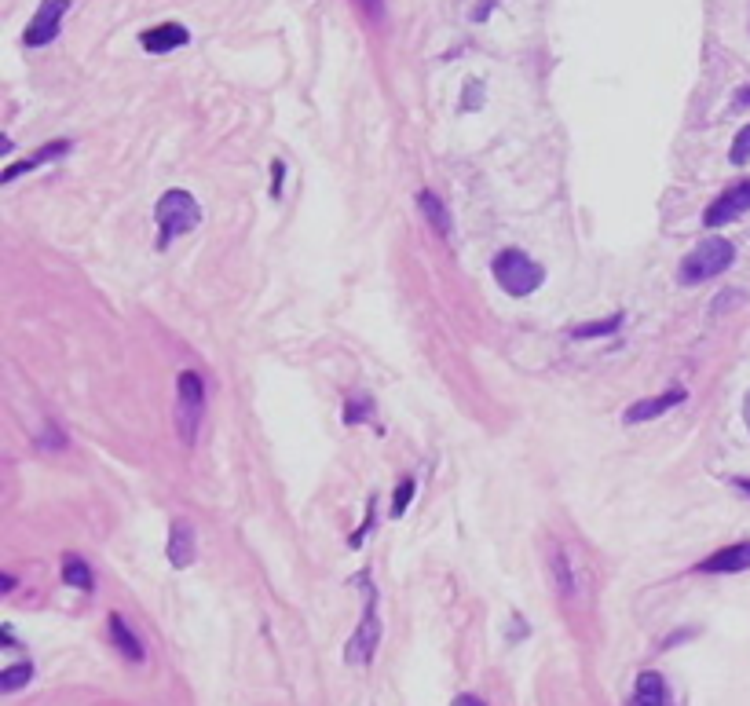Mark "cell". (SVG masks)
I'll return each instance as SVG.
<instances>
[{
  "instance_id": "obj_1",
  "label": "cell",
  "mask_w": 750,
  "mask_h": 706,
  "mask_svg": "<svg viewBox=\"0 0 750 706\" xmlns=\"http://www.w3.org/2000/svg\"><path fill=\"white\" fill-rule=\"evenodd\" d=\"M355 586L363 589V622H359V630L352 633V641L344 648V659L352 666H366L374 659L377 641H381V615H377V586L370 582V571H359Z\"/></svg>"
},
{
  "instance_id": "obj_2",
  "label": "cell",
  "mask_w": 750,
  "mask_h": 706,
  "mask_svg": "<svg viewBox=\"0 0 750 706\" xmlns=\"http://www.w3.org/2000/svg\"><path fill=\"white\" fill-rule=\"evenodd\" d=\"M491 271H494V279H498V286H502L509 297H531V293L546 282V268H542L538 260L527 257L524 249H502V253L494 257Z\"/></svg>"
},
{
  "instance_id": "obj_3",
  "label": "cell",
  "mask_w": 750,
  "mask_h": 706,
  "mask_svg": "<svg viewBox=\"0 0 750 706\" xmlns=\"http://www.w3.org/2000/svg\"><path fill=\"white\" fill-rule=\"evenodd\" d=\"M154 220L161 227L158 246H169L172 238L191 235L194 227L202 224V205L194 202L191 191H165L158 198V209H154Z\"/></svg>"
},
{
  "instance_id": "obj_4",
  "label": "cell",
  "mask_w": 750,
  "mask_h": 706,
  "mask_svg": "<svg viewBox=\"0 0 750 706\" xmlns=\"http://www.w3.org/2000/svg\"><path fill=\"white\" fill-rule=\"evenodd\" d=\"M732 260H736V246L729 238H703L681 264V282L699 286V282L718 279V275H725L732 268Z\"/></svg>"
},
{
  "instance_id": "obj_5",
  "label": "cell",
  "mask_w": 750,
  "mask_h": 706,
  "mask_svg": "<svg viewBox=\"0 0 750 706\" xmlns=\"http://www.w3.org/2000/svg\"><path fill=\"white\" fill-rule=\"evenodd\" d=\"M205 414V385L194 370H183L180 385H176V428H180L183 443L198 439V425Z\"/></svg>"
},
{
  "instance_id": "obj_6",
  "label": "cell",
  "mask_w": 750,
  "mask_h": 706,
  "mask_svg": "<svg viewBox=\"0 0 750 706\" xmlns=\"http://www.w3.org/2000/svg\"><path fill=\"white\" fill-rule=\"evenodd\" d=\"M66 11H70V0H41V8H37V15L30 19V26H26V37H22V41L30 44V48H44V44H52L55 37H59V30H63Z\"/></svg>"
},
{
  "instance_id": "obj_7",
  "label": "cell",
  "mask_w": 750,
  "mask_h": 706,
  "mask_svg": "<svg viewBox=\"0 0 750 706\" xmlns=\"http://www.w3.org/2000/svg\"><path fill=\"white\" fill-rule=\"evenodd\" d=\"M743 213H750V180L732 183L721 198H714V205H710L707 216H703V224L725 227V224H732V220H740Z\"/></svg>"
},
{
  "instance_id": "obj_8",
  "label": "cell",
  "mask_w": 750,
  "mask_h": 706,
  "mask_svg": "<svg viewBox=\"0 0 750 706\" xmlns=\"http://www.w3.org/2000/svg\"><path fill=\"white\" fill-rule=\"evenodd\" d=\"M586 571H582V564L575 557H571V549H553V582H557L560 597L568 600H579L582 589H586Z\"/></svg>"
},
{
  "instance_id": "obj_9",
  "label": "cell",
  "mask_w": 750,
  "mask_h": 706,
  "mask_svg": "<svg viewBox=\"0 0 750 706\" xmlns=\"http://www.w3.org/2000/svg\"><path fill=\"white\" fill-rule=\"evenodd\" d=\"M696 571H703V575H736V571H750V542H736V546L718 549V553L703 560Z\"/></svg>"
},
{
  "instance_id": "obj_10",
  "label": "cell",
  "mask_w": 750,
  "mask_h": 706,
  "mask_svg": "<svg viewBox=\"0 0 750 706\" xmlns=\"http://www.w3.org/2000/svg\"><path fill=\"white\" fill-rule=\"evenodd\" d=\"M187 41H191V33H187V26H180V22H161L154 30L140 33L143 52H150V55L176 52V48H183Z\"/></svg>"
},
{
  "instance_id": "obj_11",
  "label": "cell",
  "mask_w": 750,
  "mask_h": 706,
  "mask_svg": "<svg viewBox=\"0 0 750 706\" xmlns=\"http://www.w3.org/2000/svg\"><path fill=\"white\" fill-rule=\"evenodd\" d=\"M198 557V538H194L191 520H172L169 527V564L172 567H191Z\"/></svg>"
},
{
  "instance_id": "obj_12",
  "label": "cell",
  "mask_w": 750,
  "mask_h": 706,
  "mask_svg": "<svg viewBox=\"0 0 750 706\" xmlns=\"http://www.w3.org/2000/svg\"><path fill=\"white\" fill-rule=\"evenodd\" d=\"M685 399H688L685 388H670V392H663V396L641 399V403H633V407L626 410V425H641V421L659 418V414H666V410H674L677 403H685Z\"/></svg>"
},
{
  "instance_id": "obj_13",
  "label": "cell",
  "mask_w": 750,
  "mask_h": 706,
  "mask_svg": "<svg viewBox=\"0 0 750 706\" xmlns=\"http://www.w3.org/2000/svg\"><path fill=\"white\" fill-rule=\"evenodd\" d=\"M626 706H674V696H670V688H666L663 674H655V670H644L641 677H637V685H633V696Z\"/></svg>"
},
{
  "instance_id": "obj_14",
  "label": "cell",
  "mask_w": 750,
  "mask_h": 706,
  "mask_svg": "<svg viewBox=\"0 0 750 706\" xmlns=\"http://www.w3.org/2000/svg\"><path fill=\"white\" fill-rule=\"evenodd\" d=\"M66 150H70V140L44 143L41 150H33L30 158H22V161H15V165H8V169H4V176H0V180H4V183H11V180H19L22 172H37V169H41V165H48V161L63 158Z\"/></svg>"
},
{
  "instance_id": "obj_15",
  "label": "cell",
  "mask_w": 750,
  "mask_h": 706,
  "mask_svg": "<svg viewBox=\"0 0 750 706\" xmlns=\"http://www.w3.org/2000/svg\"><path fill=\"white\" fill-rule=\"evenodd\" d=\"M107 630H110V641H114V648H118L129 663H143V644H140V637L129 630V622L121 619V615H110L107 619Z\"/></svg>"
},
{
  "instance_id": "obj_16",
  "label": "cell",
  "mask_w": 750,
  "mask_h": 706,
  "mask_svg": "<svg viewBox=\"0 0 750 706\" xmlns=\"http://www.w3.org/2000/svg\"><path fill=\"white\" fill-rule=\"evenodd\" d=\"M418 205L421 213H425V220H429L432 227H436V235L440 238H450V227H454V220H450V209L440 202V194L432 191H421L418 194Z\"/></svg>"
},
{
  "instance_id": "obj_17",
  "label": "cell",
  "mask_w": 750,
  "mask_h": 706,
  "mask_svg": "<svg viewBox=\"0 0 750 706\" xmlns=\"http://www.w3.org/2000/svg\"><path fill=\"white\" fill-rule=\"evenodd\" d=\"M63 578H66V586L85 589V593H92V586H96V578H92V567H88L81 557H74V553L63 560Z\"/></svg>"
},
{
  "instance_id": "obj_18",
  "label": "cell",
  "mask_w": 750,
  "mask_h": 706,
  "mask_svg": "<svg viewBox=\"0 0 750 706\" xmlns=\"http://www.w3.org/2000/svg\"><path fill=\"white\" fill-rule=\"evenodd\" d=\"M33 681V663H15L0 674V692H19L22 685Z\"/></svg>"
},
{
  "instance_id": "obj_19",
  "label": "cell",
  "mask_w": 750,
  "mask_h": 706,
  "mask_svg": "<svg viewBox=\"0 0 750 706\" xmlns=\"http://www.w3.org/2000/svg\"><path fill=\"white\" fill-rule=\"evenodd\" d=\"M374 414V403L370 396H348L344 399V425H363Z\"/></svg>"
},
{
  "instance_id": "obj_20",
  "label": "cell",
  "mask_w": 750,
  "mask_h": 706,
  "mask_svg": "<svg viewBox=\"0 0 750 706\" xmlns=\"http://www.w3.org/2000/svg\"><path fill=\"white\" fill-rule=\"evenodd\" d=\"M622 326V315H608L604 322H586V326H575L571 337L575 341H590V337H604V333H615Z\"/></svg>"
},
{
  "instance_id": "obj_21",
  "label": "cell",
  "mask_w": 750,
  "mask_h": 706,
  "mask_svg": "<svg viewBox=\"0 0 750 706\" xmlns=\"http://www.w3.org/2000/svg\"><path fill=\"white\" fill-rule=\"evenodd\" d=\"M414 491H418V483L410 480H399V487H396V502H392V516H403L407 513V505L414 502Z\"/></svg>"
},
{
  "instance_id": "obj_22",
  "label": "cell",
  "mask_w": 750,
  "mask_h": 706,
  "mask_svg": "<svg viewBox=\"0 0 750 706\" xmlns=\"http://www.w3.org/2000/svg\"><path fill=\"white\" fill-rule=\"evenodd\" d=\"M729 158H732V165H747V161H750V125H743L740 136L732 140Z\"/></svg>"
},
{
  "instance_id": "obj_23",
  "label": "cell",
  "mask_w": 750,
  "mask_h": 706,
  "mask_svg": "<svg viewBox=\"0 0 750 706\" xmlns=\"http://www.w3.org/2000/svg\"><path fill=\"white\" fill-rule=\"evenodd\" d=\"M370 22H385V0H355Z\"/></svg>"
},
{
  "instance_id": "obj_24",
  "label": "cell",
  "mask_w": 750,
  "mask_h": 706,
  "mask_svg": "<svg viewBox=\"0 0 750 706\" xmlns=\"http://www.w3.org/2000/svg\"><path fill=\"white\" fill-rule=\"evenodd\" d=\"M483 103V85L480 81H472L469 88H465V110H476Z\"/></svg>"
},
{
  "instance_id": "obj_25",
  "label": "cell",
  "mask_w": 750,
  "mask_h": 706,
  "mask_svg": "<svg viewBox=\"0 0 750 706\" xmlns=\"http://www.w3.org/2000/svg\"><path fill=\"white\" fill-rule=\"evenodd\" d=\"M271 169H275V183H271V194L279 198V194H282V176H286V165H282V161H275Z\"/></svg>"
},
{
  "instance_id": "obj_26",
  "label": "cell",
  "mask_w": 750,
  "mask_h": 706,
  "mask_svg": "<svg viewBox=\"0 0 750 706\" xmlns=\"http://www.w3.org/2000/svg\"><path fill=\"white\" fill-rule=\"evenodd\" d=\"M450 706H487V703H483L480 696H469V692H465V696H458Z\"/></svg>"
},
{
  "instance_id": "obj_27",
  "label": "cell",
  "mask_w": 750,
  "mask_h": 706,
  "mask_svg": "<svg viewBox=\"0 0 750 706\" xmlns=\"http://www.w3.org/2000/svg\"><path fill=\"white\" fill-rule=\"evenodd\" d=\"M491 8H494V0H483L480 8H476V19H487V11H491Z\"/></svg>"
},
{
  "instance_id": "obj_28",
  "label": "cell",
  "mask_w": 750,
  "mask_h": 706,
  "mask_svg": "<svg viewBox=\"0 0 750 706\" xmlns=\"http://www.w3.org/2000/svg\"><path fill=\"white\" fill-rule=\"evenodd\" d=\"M743 421H747V428H750V392H747V403H743Z\"/></svg>"
},
{
  "instance_id": "obj_29",
  "label": "cell",
  "mask_w": 750,
  "mask_h": 706,
  "mask_svg": "<svg viewBox=\"0 0 750 706\" xmlns=\"http://www.w3.org/2000/svg\"><path fill=\"white\" fill-rule=\"evenodd\" d=\"M736 103H750V88H743V92H740V99H736Z\"/></svg>"
},
{
  "instance_id": "obj_30",
  "label": "cell",
  "mask_w": 750,
  "mask_h": 706,
  "mask_svg": "<svg viewBox=\"0 0 750 706\" xmlns=\"http://www.w3.org/2000/svg\"><path fill=\"white\" fill-rule=\"evenodd\" d=\"M736 487H740V491H747V494H750V480H736Z\"/></svg>"
}]
</instances>
